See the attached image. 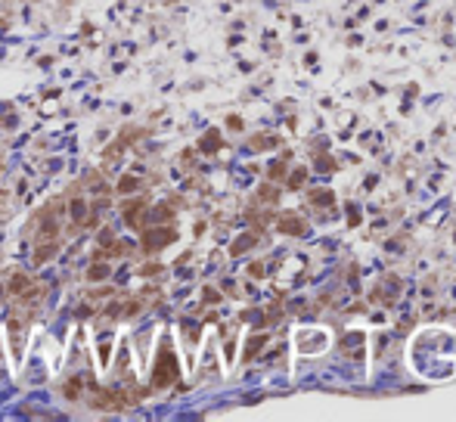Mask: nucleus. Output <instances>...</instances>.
Segmentation results:
<instances>
[{
    "mask_svg": "<svg viewBox=\"0 0 456 422\" xmlns=\"http://www.w3.org/2000/svg\"><path fill=\"white\" fill-rule=\"evenodd\" d=\"M177 357L171 354V345L165 342L161 345V354H158V360H155V366H152V385L155 388H165V385H171V382H177Z\"/></svg>",
    "mask_w": 456,
    "mask_h": 422,
    "instance_id": "obj_1",
    "label": "nucleus"
},
{
    "mask_svg": "<svg viewBox=\"0 0 456 422\" xmlns=\"http://www.w3.org/2000/svg\"><path fill=\"white\" fill-rule=\"evenodd\" d=\"M50 255H56V245H41V248H38V258H34V261H38V264H44V261L50 258Z\"/></svg>",
    "mask_w": 456,
    "mask_h": 422,
    "instance_id": "obj_13",
    "label": "nucleus"
},
{
    "mask_svg": "<svg viewBox=\"0 0 456 422\" xmlns=\"http://www.w3.org/2000/svg\"><path fill=\"white\" fill-rule=\"evenodd\" d=\"M261 199H270V202H273V199H277V193H273L270 187H261Z\"/></svg>",
    "mask_w": 456,
    "mask_h": 422,
    "instance_id": "obj_21",
    "label": "nucleus"
},
{
    "mask_svg": "<svg viewBox=\"0 0 456 422\" xmlns=\"http://www.w3.org/2000/svg\"><path fill=\"white\" fill-rule=\"evenodd\" d=\"M317 168H320V171H332V168H335V161H329V158H320V161H317Z\"/></svg>",
    "mask_w": 456,
    "mask_h": 422,
    "instance_id": "obj_19",
    "label": "nucleus"
},
{
    "mask_svg": "<svg viewBox=\"0 0 456 422\" xmlns=\"http://www.w3.org/2000/svg\"><path fill=\"white\" fill-rule=\"evenodd\" d=\"M277 227H280V233H289V236H304L307 233V227L298 214H283L277 221Z\"/></svg>",
    "mask_w": 456,
    "mask_h": 422,
    "instance_id": "obj_4",
    "label": "nucleus"
},
{
    "mask_svg": "<svg viewBox=\"0 0 456 422\" xmlns=\"http://www.w3.org/2000/svg\"><path fill=\"white\" fill-rule=\"evenodd\" d=\"M177 239V233L174 227H155V230H146L143 233V248L146 251H158V248H165Z\"/></svg>",
    "mask_w": 456,
    "mask_h": 422,
    "instance_id": "obj_3",
    "label": "nucleus"
},
{
    "mask_svg": "<svg viewBox=\"0 0 456 422\" xmlns=\"http://www.w3.org/2000/svg\"><path fill=\"white\" fill-rule=\"evenodd\" d=\"M267 345V332H261V335H254V339H248V345H245V360H251L254 354L261 351V348Z\"/></svg>",
    "mask_w": 456,
    "mask_h": 422,
    "instance_id": "obj_8",
    "label": "nucleus"
},
{
    "mask_svg": "<svg viewBox=\"0 0 456 422\" xmlns=\"http://www.w3.org/2000/svg\"><path fill=\"white\" fill-rule=\"evenodd\" d=\"M304 177H307V171H304V168H295V171H292V177H289V187L298 190L301 183H304Z\"/></svg>",
    "mask_w": 456,
    "mask_h": 422,
    "instance_id": "obj_12",
    "label": "nucleus"
},
{
    "mask_svg": "<svg viewBox=\"0 0 456 422\" xmlns=\"http://www.w3.org/2000/svg\"><path fill=\"white\" fill-rule=\"evenodd\" d=\"M149 217H152V221H171V211L165 205H158L155 211H149Z\"/></svg>",
    "mask_w": 456,
    "mask_h": 422,
    "instance_id": "obj_14",
    "label": "nucleus"
},
{
    "mask_svg": "<svg viewBox=\"0 0 456 422\" xmlns=\"http://www.w3.org/2000/svg\"><path fill=\"white\" fill-rule=\"evenodd\" d=\"M0 289H4V283H0Z\"/></svg>",
    "mask_w": 456,
    "mask_h": 422,
    "instance_id": "obj_22",
    "label": "nucleus"
},
{
    "mask_svg": "<svg viewBox=\"0 0 456 422\" xmlns=\"http://www.w3.org/2000/svg\"><path fill=\"white\" fill-rule=\"evenodd\" d=\"M140 187V180L137 177H121V183H118V193H134Z\"/></svg>",
    "mask_w": 456,
    "mask_h": 422,
    "instance_id": "obj_11",
    "label": "nucleus"
},
{
    "mask_svg": "<svg viewBox=\"0 0 456 422\" xmlns=\"http://www.w3.org/2000/svg\"><path fill=\"white\" fill-rule=\"evenodd\" d=\"M87 277H90V280H103V277H109V267H100V264H97L94 270L87 273Z\"/></svg>",
    "mask_w": 456,
    "mask_h": 422,
    "instance_id": "obj_17",
    "label": "nucleus"
},
{
    "mask_svg": "<svg viewBox=\"0 0 456 422\" xmlns=\"http://www.w3.org/2000/svg\"><path fill=\"white\" fill-rule=\"evenodd\" d=\"M311 202H314V205H335V196L329 190H320V193L311 196Z\"/></svg>",
    "mask_w": 456,
    "mask_h": 422,
    "instance_id": "obj_9",
    "label": "nucleus"
},
{
    "mask_svg": "<svg viewBox=\"0 0 456 422\" xmlns=\"http://www.w3.org/2000/svg\"><path fill=\"white\" fill-rule=\"evenodd\" d=\"M199 149H202V152H217V149H221V134L208 131V134L202 137V143H199Z\"/></svg>",
    "mask_w": 456,
    "mask_h": 422,
    "instance_id": "obj_7",
    "label": "nucleus"
},
{
    "mask_svg": "<svg viewBox=\"0 0 456 422\" xmlns=\"http://www.w3.org/2000/svg\"><path fill=\"white\" fill-rule=\"evenodd\" d=\"M286 171V161H277V164H273V168H270V177H280Z\"/></svg>",
    "mask_w": 456,
    "mask_h": 422,
    "instance_id": "obj_20",
    "label": "nucleus"
},
{
    "mask_svg": "<svg viewBox=\"0 0 456 422\" xmlns=\"http://www.w3.org/2000/svg\"><path fill=\"white\" fill-rule=\"evenodd\" d=\"M10 289H13V292H19V289H25V277H22V273H16V277H13V283H10Z\"/></svg>",
    "mask_w": 456,
    "mask_h": 422,
    "instance_id": "obj_18",
    "label": "nucleus"
},
{
    "mask_svg": "<svg viewBox=\"0 0 456 422\" xmlns=\"http://www.w3.org/2000/svg\"><path fill=\"white\" fill-rule=\"evenodd\" d=\"M71 217H75V221H84V217H87L84 202H71Z\"/></svg>",
    "mask_w": 456,
    "mask_h": 422,
    "instance_id": "obj_16",
    "label": "nucleus"
},
{
    "mask_svg": "<svg viewBox=\"0 0 456 422\" xmlns=\"http://www.w3.org/2000/svg\"><path fill=\"white\" fill-rule=\"evenodd\" d=\"M254 242H258V236H254V233H245V236H239V239L233 242L230 255H236V258H239V255H242V251H248V248H251Z\"/></svg>",
    "mask_w": 456,
    "mask_h": 422,
    "instance_id": "obj_6",
    "label": "nucleus"
},
{
    "mask_svg": "<svg viewBox=\"0 0 456 422\" xmlns=\"http://www.w3.org/2000/svg\"><path fill=\"white\" fill-rule=\"evenodd\" d=\"M360 342H363V332H351V335L341 339V348H354V345H360Z\"/></svg>",
    "mask_w": 456,
    "mask_h": 422,
    "instance_id": "obj_15",
    "label": "nucleus"
},
{
    "mask_svg": "<svg viewBox=\"0 0 456 422\" xmlns=\"http://www.w3.org/2000/svg\"><path fill=\"white\" fill-rule=\"evenodd\" d=\"M143 214H146V205H143V202H124V221L131 224L134 230L143 227Z\"/></svg>",
    "mask_w": 456,
    "mask_h": 422,
    "instance_id": "obj_5",
    "label": "nucleus"
},
{
    "mask_svg": "<svg viewBox=\"0 0 456 422\" xmlns=\"http://www.w3.org/2000/svg\"><path fill=\"white\" fill-rule=\"evenodd\" d=\"M277 143H280L277 137H254V140H251L254 149H270V146H277Z\"/></svg>",
    "mask_w": 456,
    "mask_h": 422,
    "instance_id": "obj_10",
    "label": "nucleus"
},
{
    "mask_svg": "<svg viewBox=\"0 0 456 422\" xmlns=\"http://www.w3.org/2000/svg\"><path fill=\"white\" fill-rule=\"evenodd\" d=\"M329 348V332L326 329H301L298 332V351L301 354H323Z\"/></svg>",
    "mask_w": 456,
    "mask_h": 422,
    "instance_id": "obj_2",
    "label": "nucleus"
}]
</instances>
